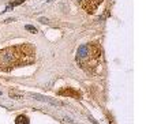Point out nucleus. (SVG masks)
Returning <instances> with one entry per match:
<instances>
[{
	"label": "nucleus",
	"mask_w": 146,
	"mask_h": 124,
	"mask_svg": "<svg viewBox=\"0 0 146 124\" xmlns=\"http://www.w3.org/2000/svg\"><path fill=\"white\" fill-rule=\"evenodd\" d=\"M75 62L78 67L86 74H96L97 68L102 63V48L98 42H89L81 45L76 50Z\"/></svg>",
	"instance_id": "2"
},
{
	"label": "nucleus",
	"mask_w": 146,
	"mask_h": 124,
	"mask_svg": "<svg viewBox=\"0 0 146 124\" xmlns=\"http://www.w3.org/2000/svg\"><path fill=\"white\" fill-rule=\"evenodd\" d=\"M36 60V48L30 44L8 46L0 50V71L10 72L14 68L30 66Z\"/></svg>",
	"instance_id": "1"
},
{
	"label": "nucleus",
	"mask_w": 146,
	"mask_h": 124,
	"mask_svg": "<svg viewBox=\"0 0 146 124\" xmlns=\"http://www.w3.org/2000/svg\"><path fill=\"white\" fill-rule=\"evenodd\" d=\"M15 124H30V120L26 115H19L15 117Z\"/></svg>",
	"instance_id": "5"
},
{
	"label": "nucleus",
	"mask_w": 146,
	"mask_h": 124,
	"mask_svg": "<svg viewBox=\"0 0 146 124\" xmlns=\"http://www.w3.org/2000/svg\"><path fill=\"white\" fill-rule=\"evenodd\" d=\"M23 1H25V0H17V1H14V3H11L10 6L7 7L6 10H4V11H10V10H13V7H15V6H19V4H22Z\"/></svg>",
	"instance_id": "6"
},
{
	"label": "nucleus",
	"mask_w": 146,
	"mask_h": 124,
	"mask_svg": "<svg viewBox=\"0 0 146 124\" xmlns=\"http://www.w3.org/2000/svg\"><path fill=\"white\" fill-rule=\"evenodd\" d=\"M78 1L88 14H94L104 0H78Z\"/></svg>",
	"instance_id": "3"
},
{
	"label": "nucleus",
	"mask_w": 146,
	"mask_h": 124,
	"mask_svg": "<svg viewBox=\"0 0 146 124\" xmlns=\"http://www.w3.org/2000/svg\"><path fill=\"white\" fill-rule=\"evenodd\" d=\"M25 29H26L27 31H30V33H37V29H36L34 26H32V25H26Z\"/></svg>",
	"instance_id": "7"
},
{
	"label": "nucleus",
	"mask_w": 146,
	"mask_h": 124,
	"mask_svg": "<svg viewBox=\"0 0 146 124\" xmlns=\"http://www.w3.org/2000/svg\"><path fill=\"white\" fill-rule=\"evenodd\" d=\"M33 97H34V98H37V99H41V101H45V102H49V104H52V105H55V106L60 105V104L56 102L55 99H51V98H48V97H44V95H41V94H33Z\"/></svg>",
	"instance_id": "4"
}]
</instances>
